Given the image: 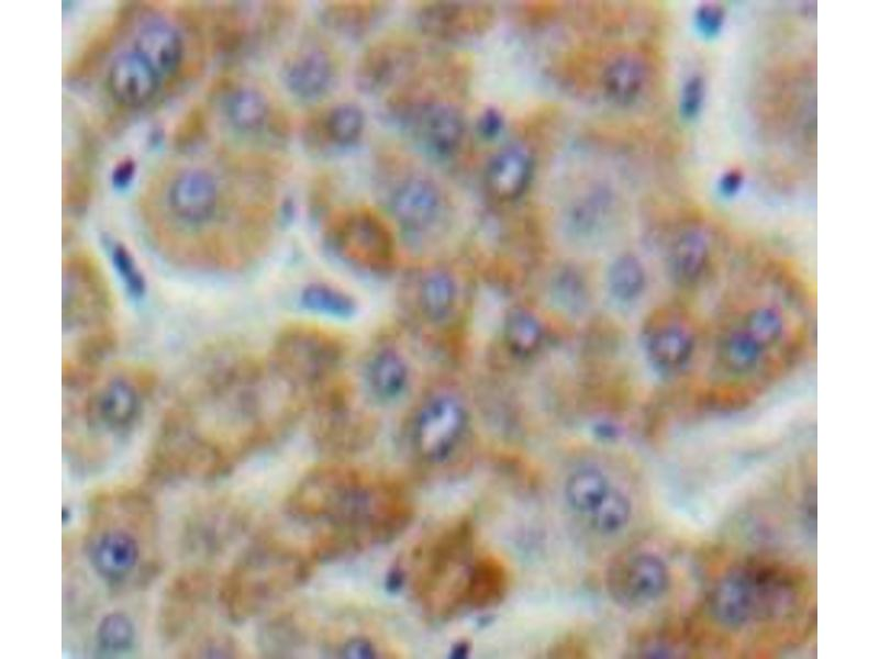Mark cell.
<instances>
[{"mask_svg":"<svg viewBox=\"0 0 879 659\" xmlns=\"http://www.w3.org/2000/svg\"><path fill=\"white\" fill-rule=\"evenodd\" d=\"M287 512L309 533L316 561L388 543L409 525L413 506L388 476L346 465L311 469L287 500Z\"/></svg>","mask_w":879,"mask_h":659,"instance_id":"obj_1","label":"cell"},{"mask_svg":"<svg viewBox=\"0 0 879 659\" xmlns=\"http://www.w3.org/2000/svg\"><path fill=\"white\" fill-rule=\"evenodd\" d=\"M721 312L711 344V370L719 381L735 387L759 381L792 354L795 326L780 300L750 293Z\"/></svg>","mask_w":879,"mask_h":659,"instance_id":"obj_2","label":"cell"},{"mask_svg":"<svg viewBox=\"0 0 879 659\" xmlns=\"http://www.w3.org/2000/svg\"><path fill=\"white\" fill-rule=\"evenodd\" d=\"M63 383L81 381L107 365L115 344L114 301L107 276L89 254L63 267Z\"/></svg>","mask_w":879,"mask_h":659,"instance_id":"obj_3","label":"cell"},{"mask_svg":"<svg viewBox=\"0 0 879 659\" xmlns=\"http://www.w3.org/2000/svg\"><path fill=\"white\" fill-rule=\"evenodd\" d=\"M156 387L157 377L148 367L105 365L86 380L65 387L69 420L90 436L123 437L138 423Z\"/></svg>","mask_w":879,"mask_h":659,"instance_id":"obj_4","label":"cell"},{"mask_svg":"<svg viewBox=\"0 0 879 659\" xmlns=\"http://www.w3.org/2000/svg\"><path fill=\"white\" fill-rule=\"evenodd\" d=\"M315 562L305 545L266 537L232 568L222 602L232 617H248L302 584Z\"/></svg>","mask_w":879,"mask_h":659,"instance_id":"obj_5","label":"cell"},{"mask_svg":"<svg viewBox=\"0 0 879 659\" xmlns=\"http://www.w3.org/2000/svg\"><path fill=\"white\" fill-rule=\"evenodd\" d=\"M470 533L465 524L444 529L419 544L407 562H400L390 580L398 588L408 585L414 597L430 612L445 613L464 601L466 581L456 576L465 565Z\"/></svg>","mask_w":879,"mask_h":659,"instance_id":"obj_6","label":"cell"},{"mask_svg":"<svg viewBox=\"0 0 879 659\" xmlns=\"http://www.w3.org/2000/svg\"><path fill=\"white\" fill-rule=\"evenodd\" d=\"M345 356V342L334 332L291 324L275 338L268 362L293 392L313 400L342 381Z\"/></svg>","mask_w":879,"mask_h":659,"instance_id":"obj_7","label":"cell"},{"mask_svg":"<svg viewBox=\"0 0 879 659\" xmlns=\"http://www.w3.org/2000/svg\"><path fill=\"white\" fill-rule=\"evenodd\" d=\"M795 596L793 582L782 572L765 566H743L720 579L709 606L721 625L745 628L782 616Z\"/></svg>","mask_w":879,"mask_h":659,"instance_id":"obj_8","label":"cell"},{"mask_svg":"<svg viewBox=\"0 0 879 659\" xmlns=\"http://www.w3.org/2000/svg\"><path fill=\"white\" fill-rule=\"evenodd\" d=\"M385 112L391 125L425 159L445 165L458 157L467 127L460 111L449 102L396 92L388 98Z\"/></svg>","mask_w":879,"mask_h":659,"instance_id":"obj_9","label":"cell"},{"mask_svg":"<svg viewBox=\"0 0 879 659\" xmlns=\"http://www.w3.org/2000/svg\"><path fill=\"white\" fill-rule=\"evenodd\" d=\"M324 243L331 254L356 272L386 277L398 263V236L389 221L367 206L336 212L327 222Z\"/></svg>","mask_w":879,"mask_h":659,"instance_id":"obj_10","label":"cell"},{"mask_svg":"<svg viewBox=\"0 0 879 659\" xmlns=\"http://www.w3.org/2000/svg\"><path fill=\"white\" fill-rule=\"evenodd\" d=\"M380 204L397 236L411 246L427 241L447 213V198L431 176L415 170L393 171L382 179Z\"/></svg>","mask_w":879,"mask_h":659,"instance_id":"obj_11","label":"cell"},{"mask_svg":"<svg viewBox=\"0 0 879 659\" xmlns=\"http://www.w3.org/2000/svg\"><path fill=\"white\" fill-rule=\"evenodd\" d=\"M463 401L448 391L423 396L410 411L403 425L405 451L424 468L443 467L452 460L468 427Z\"/></svg>","mask_w":879,"mask_h":659,"instance_id":"obj_12","label":"cell"},{"mask_svg":"<svg viewBox=\"0 0 879 659\" xmlns=\"http://www.w3.org/2000/svg\"><path fill=\"white\" fill-rule=\"evenodd\" d=\"M701 338L699 322L688 308L682 305L667 310L645 334L647 362L661 377L683 376L699 355Z\"/></svg>","mask_w":879,"mask_h":659,"instance_id":"obj_13","label":"cell"},{"mask_svg":"<svg viewBox=\"0 0 879 659\" xmlns=\"http://www.w3.org/2000/svg\"><path fill=\"white\" fill-rule=\"evenodd\" d=\"M666 269L671 282L683 292L705 287L717 269L716 244L710 227L699 221L682 224L666 250Z\"/></svg>","mask_w":879,"mask_h":659,"instance_id":"obj_14","label":"cell"},{"mask_svg":"<svg viewBox=\"0 0 879 659\" xmlns=\"http://www.w3.org/2000/svg\"><path fill=\"white\" fill-rule=\"evenodd\" d=\"M420 63V52L401 36H388L371 43L359 56L354 82L364 94L376 96L402 87Z\"/></svg>","mask_w":879,"mask_h":659,"instance_id":"obj_15","label":"cell"},{"mask_svg":"<svg viewBox=\"0 0 879 659\" xmlns=\"http://www.w3.org/2000/svg\"><path fill=\"white\" fill-rule=\"evenodd\" d=\"M670 573L655 554L635 552L616 560L607 576L612 600L626 608H643L659 601L668 591Z\"/></svg>","mask_w":879,"mask_h":659,"instance_id":"obj_16","label":"cell"},{"mask_svg":"<svg viewBox=\"0 0 879 659\" xmlns=\"http://www.w3.org/2000/svg\"><path fill=\"white\" fill-rule=\"evenodd\" d=\"M363 391L370 403L391 406L401 402L412 386V367L394 339L381 337L361 358L359 369Z\"/></svg>","mask_w":879,"mask_h":659,"instance_id":"obj_17","label":"cell"},{"mask_svg":"<svg viewBox=\"0 0 879 659\" xmlns=\"http://www.w3.org/2000/svg\"><path fill=\"white\" fill-rule=\"evenodd\" d=\"M340 75L332 51L321 43H304L282 60L279 77L289 94L302 102H316L334 89Z\"/></svg>","mask_w":879,"mask_h":659,"instance_id":"obj_18","label":"cell"},{"mask_svg":"<svg viewBox=\"0 0 879 659\" xmlns=\"http://www.w3.org/2000/svg\"><path fill=\"white\" fill-rule=\"evenodd\" d=\"M219 107L226 124L244 136L283 138L286 124L268 97L248 83L227 82L220 90Z\"/></svg>","mask_w":879,"mask_h":659,"instance_id":"obj_19","label":"cell"},{"mask_svg":"<svg viewBox=\"0 0 879 659\" xmlns=\"http://www.w3.org/2000/svg\"><path fill=\"white\" fill-rule=\"evenodd\" d=\"M365 130L363 109L352 102H341L312 114L302 126L301 138L311 154L330 156L354 149Z\"/></svg>","mask_w":879,"mask_h":659,"instance_id":"obj_20","label":"cell"},{"mask_svg":"<svg viewBox=\"0 0 879 659\" xmlns=\"http://www.w3.org/2000/svg\"><path fill=\"white\" fill-rule=\"evenodd\" d=\"M458 298L454 276L444 268L409 272L399 283L400 309L429 324H441L453 314Z\"/></svg>","mask_w":879,"mask_h":659,"instance_id":"obj_21","label":"cell"},{"mask_svg":"<svg viewBox=\"0 0 879 659\" xmlns=\"http://www.w3.org/2000/svg\"><path fill=\"white\" fill-rule=\"evenodd\" d=\"M490 21L487 7L457 1H432L415 11V23L427 37L456 42L472 37Z\"/></svg>","mask_w":879,"mask_h":659,"instance_id":"obj_22","label":"cell"},{"mask_svg":"<svg viewBox=\"0 0 879 659\" xmlns=\"http://www.w3.org/2000/svg\"><path fill=\"white\" fill-rule=\"evenodd\" d=\"M162 82L152 66L134 49L113 58L105 79L113 101L127 109H138L152 101Z\"/></svg>","mask_w":879,"mask_h":659,"instance_id":"obj_23","label":"cell"},{"mask_svg":"<svg viewBox=\"0 0 879 659\" xmlns=\"http://www.w3.org/2000/svg\"><path fill=\"white\" fill-rule=\"evenodd\" d=\"M650 78V65L644 55L635 51L619 53L600 75L602 97L613 107L632 108L646 94Z\"/></svg>","mask_w":879,"mask_h":659,"instance_id":"obj_24","label":"cell"},{"mask_svg":"<svg viewBox=\"0 0 879 659\" xmlns=\"http://www.w3.org/2000/svg\"><path fill=\"white\" fill-rule=\"evenodd\" d=\"M535 171L531 152L523 145L510 144L493 154L483 170L488 193L502 202L520 199L530 188Z\"/></svg>","mask_w":879,"mask_h":659,"instance_id":"obj_25","label":"cell"},{"mask_svg":"<svg viewBox=\"0 0 879 659\" xmlns=\"http://www.w3.org/2000/svg\"><path fill=\"white\" fill-rule=\"evenodd\" d=\"M133 49L164 81L178 72L183 59V41L177 29L164 19L154 18L137 30Z\"/></svg>","mask_w":879,"mask_h":659,"instance_id":"obj_26","label":"cell"},{"mask_svg":"<svg viewBox=\"0 0 879 659\" xmlns=\"http://www.w3.org/2000/svg\"><path fill=\"white\" fill-rule=\"evenodd\" d=\"M388 2L371 0L331 1L320 9L322 25L346 40L358 41L370 34L385 19Z\"/></svg>","mask_w":879,"mask_h":659,"instance_id":"obj_27","label":"cell"},{"mask_svg":"<svg viewBox=\"0 0 879 659\" xmlns=\"http://www.w3.org/2000/svg\"><path fill=\"white\" fill-rule=\"evenodd\" d=\"M140 559L136 538L122 528L102 532L91 544L89 560L96 573L108 582L129 577Z\"/></svg>","mask_w":879,"mask_h":659,"instance_id":"obj_28","label":"cell"},{"mask_svg":"<svg viewBox=\"0 0 879 659\" xmlns=\"http://www.w3.org/2000/svg\"><path fill=\"white\" fill-rule=\"evenodd\" d=\"M615 205L613 192L603 186H594L576 197L568 205L564 224L567 232L587 239L600 233L608 224Z\"/></svg>","mask_w":879,"mask_h":659,"instance_id":"obj_29","label":"cell"},{"mask_svg":"<svg viewBox=\"0 0 879 659\" xmlns=\"http://www.w3.org/2000/svg\"><path fill=\"white\" fill-rule=\"evenodd\" d=\"M298 303L313 315L338 321L351 320L358 312V303L349 292L325 281L304 284L298 294Z\"/></svg>","mask_w":879,"mask_h":659,"instance_id":"obj_30","label":"cell"},{"mask_svg":"<svg viewBox=\"0 0 879 659\" xmlns=\"http://www.w3.org/2000/svg\"><path fill=\"white\" fill-rule=\"evenodd\" d=\"M505 589L503 567L492 558H485L469 568L464 601L476 608L492 606L502 600Z\"/></svg>","mask_w":879,"mask_h":659,"instance_id":"obj_31","label":"cell"},{"mask_svg":"<svg viewBox=\"0 0 879 659\" xmlns=\"http://www.w3.org/2000/svg\"><path fill=\"white\" fill-rule=\"evenodd\" d=\"M611 488L608 477L600 469L583 467L568 477L565 498L574 511L590 515Z\"/></svg>","mask_w":879,"mask_h":659,"instance_id":"obj_32","label":"cell"},{"mask_svg":"<svg viewBox=\"0 0 879 659\" xmlns=\"http://www.w3.org/2000/svg\"><path fill=\"white\" fill-rule=\"evenodd\" d=\"M611 295L622 303L636 301L647 286L643 263L632 254H623L612 261L607 275Z\"/></svg>","mask_w":879,"mask_h":659,"instance_id":"obj_33","label":"cell"},{"mask_svg":"<svg viewBox=\"0 0 879 659\" xmlns=\"http://www.w3.org/2000/svg\"><path fill=\"white\" fill-rule=\"evenodd\" d=\"M503 337L508 349L518 357L534 355L542 345L544 331L538 319L524 309L508 313Z\"/></svg>","mask_w":879,"mask_h":659,"instance_id":"obj_34","label":"cell"},{"mask_svg":"<svg viewBox=\"0 0 879 659\" xmlns=\"http://www.w3.org/2000/svg\"><path fill=\"white\" fill-rule=\"evenodd\" d=\"M97 645L107 655H119L132 648L135 627L132 619L121 612L104 615L97 628Z\"/></svg>","mask_w":879,"mask_h":659,"instance_id":"obj_35","label":"cell"},{"mask_svg":"<svg viewBox=\"0 0 879 659\" xmlns=\"http://www.w3.org/2000/svg\"><path fill=\"white\" fill-rule=\"evenodd\" d=\"M632 513L628 498L619 489L611 488L600 504L589 515L592 527L602 534L622 530Z\"/></svg>","mask_w":879,"mask_h":659,"instance_id":"obj_36","label":"cell"},{"mask_svg":"<svg viewBox=\"0 0 879 659\" xmlns=\"http://www.w3.org/2000/svg\"><path fill=\"white\" fill-rule=\"evenodd\" d=\"M708 99L705 77L699 72L689 75L682 82L678 98V113L687 123L696 122L702 115Z\"/></svg>","mask_w":879,"mask_h":659,"instance_id":"obj_37","label":"cell"},{"mask_svg":"<svg viewBox=\"0 0 879 659\" xmlns=\"http://www.w3.org/2000/svg\"><path fill=\"white\" fill-rule=\"evenodd\" d=\"M552 292L556 301L569 312H580L587 303V288L574 269H563L554 278Z\"/></svg>","mask_w":879,"mask_h":659,"instance_id":"obj_38","label":"cell"},{"mask_svg":"<svg viewBox=\"0 0 879 659\" xmlns=\"http://www.w3.org/2000/svg\"><path fill=\"white\" fill-rule=\"evenodd\" d=\"M726 24L725 9L715 2H702L692 14V26L703 41L716 40Z\"/></svg>","mask_w":879,"mask_h":659,"instance_id":"obj_39","label":"cell"},{"mask_svg":"<svg viewBox=\"0 0 879 659\" xmlns=\"http://www.w3.org/2000/svg\"><path fill=\"white\" fill-rule=\"evenodd\" d=\"M745 187V175L738 168L722 171L715 181L716 194L723 200L737 198Z\"/></svg>","mask_w":879,"mask_h":659,"instance_id":"obj_40","label":"cell"},{"mask_svg":"<svg viewBox=\"0 0 879 659\" xmlns=\"http://www.w3.org/2000/svg\"><path fill=\"white\" fill-rule=\"evenodd\" d=\"M504 118L497 109L489 108L478 118L476 130L478 135L486 141H494L504 131Z\"/></svg>","mask_w":879,"mask_h":659,"instance_id":"obj_41","label":"cell"},{"mask_svg":"<svg viewBox=\"0 0 879 659\" xmlns=\"http://www.w3.org/2000/svg\"><path fill=\"white\" fill-rule=\"evenodd\" d=\"M136 174L135 161L131 158H124L116 163L111 172V183L116 190L127 189L134 180Z\"/></svg>","mask_w":879,"mask_h":659,"instance_id":"obj_42","label":"cell"},{"mask_svg":"<svg viewBox=\"0 0 879 659\" xmlns=\"http://www.w3.org/2000/svg\"><path fill=\"white\" fill-rule=\"evenodd\" d=\"M803 525L805 526V532L809 537L812 539L815 538V528H816V501H815V491L814 489L812 492H808L803 502Z\"/></svg>","mask_w":879,"mask_h":659,"instance_id":"obj_43","label":"cell"},{"mask_svg":"<svg viewBox=\"0 0 879 659\" xmlns=\"http://www.w3.org/2000/svg\"><path fill=\"white\" fill-rule=\"evenodd\" d=\"M597 433L604 438H612L617 434V428L610 423H601L597 425Z\"/></svg>","mask_w":879,"mask_h":659,"instance_id":"obj_44","label":"cell"},{"mask_svg":"<svg viewBox=\"0 0 879 659\" xmlns=\"http://www.w3.org/2000/svg\"><path fill=\"white\" fill-rule=\"evenodd\" d=\"M468 652H469L468 645L461 641L453 648L452 657L463 658L467 656Z\"/></svg>","mask_w":879,"mask_h":659,"instance_id":"obj_45","label":"cell"}]
</instances>
